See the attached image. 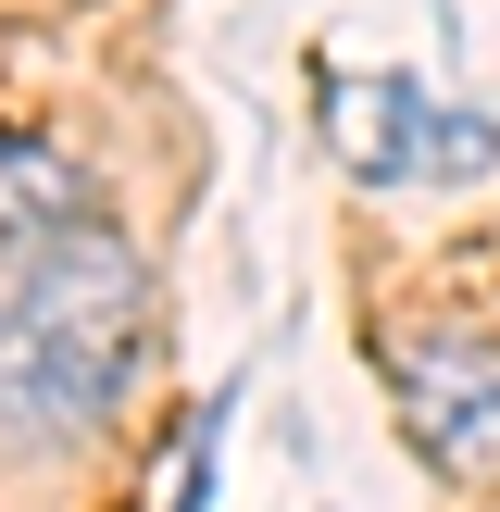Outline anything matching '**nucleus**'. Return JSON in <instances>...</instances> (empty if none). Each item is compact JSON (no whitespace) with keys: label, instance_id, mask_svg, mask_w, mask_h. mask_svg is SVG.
<instances>
[{"label":"nucleus","instance_id":"2","mask_svg":"<svg viewBox=\"0 0 500 512\" xmlns=\"http://www.w3.org/2000/svg\"><path fill=\"white\" fill-rule=\"evenodd\" d=\"M325 138L363 188H425V175H500V125L475 100H425L413 75H325Z\"/></svg>","mask_w":500,"mask_h":512},{"label":"nucleus","instance_id":"4","mask_svg":"<svg viewBox=\"0 0 500 512\" xmlns=\"http://www.w3.org/2000/svg\"><path fill=\"white\" fill-rule=\"evenodd\" d=\"M63 225H88V175L50 138H13V125H0V263L38 250V238H63Z\"/></svg>","mask_w":500,"mask_h":512},{"label":"nucleus","instance_id":"1","mask_svg":"<svg viewBox=\"0 0 500 512\" xmlns=\"http://www.w3.org/2000/svg\"><path fill=\"white\" fill-rule=\"evenodd\" d=\"M138 363H150V275L113 225H63L0 263V450L100 438Z\"/></svg>","mask_w":500,"mask_h":512},{"label":"nucleus","instance_id":"3","mask_svg":"<svg viewBox=\"0 0 500 512\" xmlns=\"http://www.w3.org/2000/svg\"><path fill=\"white\" fill-rule=\"evenodd\" d=\"M388 400H400V438H413L438 475L500 463V338L413 325V338L388 350Z\"/></svg>","mask_w":500,"mask_h":512}]
</instances>
